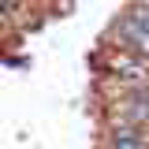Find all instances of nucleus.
<instances>
[{
  "instance_id": "obj_1",
  "label": "nucleus",
  "mask_w": 149,
  "mask_h": 149,
  "mask_svg": "<svg viewBox=\"0 0 149 149\" xmlns=\"http://www.w3.org/2000/svg\"><path fill=\"white\" fill-rule=\"evenodd\" d=\"M108 127L123 130H149V93H123L108 104Z\"/></svg>"
},
{
  "instance_id": "obj_2",
  "label": "nucleus",
  "mask_w": 149,
  "mask_h": 149,
  "mask_svg": "<svg viewBox=\"0 0 149 149\" xmlns=\"http://www.w3.org/2000/svg\"><path fill=\"white\" fill-rule=\"evenodd\" d=\"M104 149H149V138L142 130H123V127H108Z\"/></svg>"
}]
</instances>
